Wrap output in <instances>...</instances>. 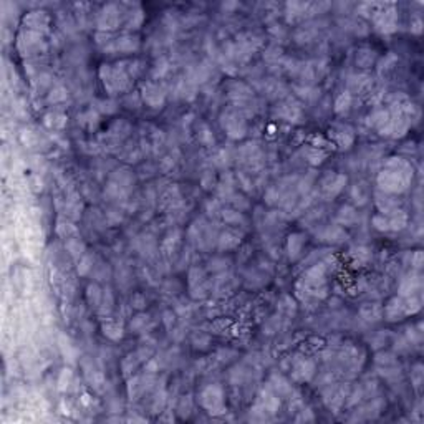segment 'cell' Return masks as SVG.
Masks as SVG:
<instances>
[{"instance_id":"9","label":"cell","mask_w":424,"mask_h":424,"mask_svg":"<svg viewBox=\"0 0 424 424\" xmlns=\"http://www.w3.org/2000/svg\"><path fill=\"white\" fill-rule=\"evenodd\" d=\"M302 245H303V239H302V235H298V234L290 235V240H289L290 259H295V257H297V255H300Z\"/></svg>"},{"instance_id":"3","label":"cell","mask_w":424,"mask_h":424,"mask_svg":"<svg viewBox=\"0 0 424 424\" xmlns=\"http://www.w3.org/2000/svg\"><path fill=\"white\" fill-rule=\"evenodd\" d=\"M345 184H347V177L340 176V174H333V176H327V179L323 181V189H325L328 196H336L343 189Z\"/></svg>"},{"instance_id":"5","label":"cell","mask_w":424,"mask_h":424,"mask_svg":"<svg viewBox=\"0 0 424 424\" xmlns=\"http://www.w3.org/2000/svg\"><path fill=\"white\" fill-rule=\"evenodd\" d=\"M315 366L311 361H300L297 363V366L293 368V380L297 381H308L313 376Z\"/></svg>"},{"instance_id":"14","label":"cell","mask_w":424,"mask_h":424,"mask_svg":"<svg viewBox=\"0 0 424 424\" xmlns=\"http://www.w3.org/2000/svg\"><path fill=\"white\" fill-rule=\"evenodd\" d=\"M373 224H375V227L378 229V231H389L388 217H385V214L383 215H376V217L373 219Z\"/></svg>"},{"instance_id":"13","label":"cell","mask_w":424,"mask_h":424,"mask_svg":"<svg viewBox=\"0 0 424 424\" xmlns=\"http://www.w3.org/2000/svg\"><path fill=\"white\" fill-rule=\"evenodd\" d=\"M307 157H308L311 164H320L323 161V157H325V154H323V151H320L318 148H308L307 149Z\"/></svg>"},{"instance_id":"1","label":"cell","mask_w":424,"mask_h":424,"mask_svg":"<svg viewBox=\"0 0 424 424\" xmlns=\"http://www.w3.org/2000/svg\"><path fill=\"white\" fill-rule=\"evenodd\" d=\"M199 400H201V405L209 413L212 414L224 413V394L219 386H207L206 389H202Z\"/></svg>"},{"instance_id":"11","label":"cell","mask_w":424,"mask_h":424,"mask_svg":"<svg viewBox=\"0 0 424 424\" xmlns=\"http://www.w3.org/2000/svg\"><path fill=\"white\" fill-rule=\"evenodd\" d=\"M356 219V212L351 209V207H342L340 211V215H338V220L342 224H350V222H355Z\"/></svg>"},{"instance_id":"12","label":"cell","mask_w":424,"mask_h":424,"mask_svg":"<svg viewBox=\"0 0 424 424\" xmlns=\"http://www.w3.org/2000/svg\"><path fill=\"white\" fill-rule=\"evenodd\" d=\"M363 310H368L369 313H361V315H363V317L366 318V320H369V317L373 315V322H375V320H380L381 313H383V310H381L378 305H375V303H368V305H365Z\"/></svg>"},{"instance_id":"6","label":"cell","mask_w":424,"mask_h":424,"mask_svg":"<svg viewBox=\"0 0 424 424\" xmlns=\"http://www.w3.org/2000/svg\"><path fill=\"white\" fill-rule=\"evenodd\" d=\"M138 43L139 41L136 37L123 35L115 41V50H119V52H133V50L138 48Z\"/></svg>"},{"instance_id":"2","label":"cell","mask_w":424,"mask_h":424,"mask_svg":"<svg viewBox=\"0 0 424 424\" xmlns=\"http://www.w3.org/2000/svg\"><path fill=\"white\" fill-rule=\"evenodd\" d=\"M222 126H224V130L227 131V135L234 139L242 138V136L245 135V123L239 115H231V113L224 115L222 116Z\"/></svg>"},{"instance_id":"7","label":"cell","mask_w":424,"mask_h":424,"mask_svg":"<svg viewBox=\"0 0 424 424\" xmlns=\"http://www.w3.org/2000/svg\"><path fill=\"white\" fill-rule=\"evenodd\" d=\"M333 138L340 144V148H348L353 143V131L347 126H340L338 131H333Z\"/></svg>"},{"instance_id":"8","label":"cell","mask_w":424,"mask_h":424,"mask_svg":"<svg viewBox=\"0 0 424 424\" xmlns=\"http://www.w3.org/2000/svg\"><path fill=\"white\" fill-rule=\"evenodd\" d=\"M351 106V95L350 93H343L340 95L338 99L335 101V111L340 115H345Z\"/></svg>"},{"instance_id":"4","label":"cell","mask_w":424,"mask_h":424,"mask_svg":"<svg viewBox=\"0 0 424 424\" xmlns=\"http://www.w3.org/2000/svg\"><path fill=\"white\" fill-rule=\"evenodd\" d=\"M143 96H144V101H146L148 105H151L154 108L163 105V99H164V95H163V91H161V88L156 85H153V83H149V85L144 86Z\"/></svg>"},{"instance_id":"10","label":"cell","mask_w":424,"mask_h":424,"mask_svg":"<svg viewBox=\"0 0 424 424\" xmlns=\"http://www.w3.org/2000/svg\"><path fill=\"white\" fill-rule=\"evenodd\" d=\"M240 242V239H237V235H232L231 232H226L220 237V249H232Z\"/></svg>"}]
</instances>
